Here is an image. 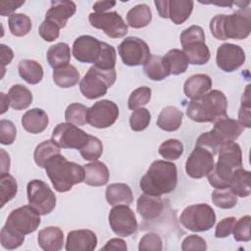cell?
<instances>
[{
    "instance_id": "e575fe53",
    "label": "cell",
    "mask_w": 251,
    "mask_h": 251,
    "mask_svg": "<svg viewBox=\"0 0 251 251\" xmlns=\"http://www.w3.org/2000/svg\"><path fill=\"white\" fill-rule=\"evenodd\" d=\"M8 98L10 101V106L17 110H25L32 103V94L29 89L22 84L13 85L8 92Z\"/></svg>"
},
{
    "instance_id": "680465c9",
    "label": "cell",
    "mask_w": 251,
    "mask_h": 251,
    "mask_svg": "<svg viewBox=\"0 0 251 251\" xmlns=\"http://www.w3.org/2000/svg\"><path fill=\"white\" fill-rule=\"evenodd\" d=\"M207 249V243L199 235L190 234L186 236L181 243V250L182 251H189V250H200L205 251Z\"/></svg>"
},
{
    "instance_id": "60d3db41",
    "label": "cell",
    "mask_w": 251,
    "mask_h": 251,
    "mask_svg": "<svg viewBox=\"0 0 251 251\" xmlns=\"http://www.w3.org/2000/svg\"><path fill=\"white\" fill-rule=\"evenodd\" d=\"M116 57V49L106 42H101V52L93 66L102 71L115 70Z\"/></svg>"
},
{
    "instance_id": "c3c4849f",
    "label": "cell",
    "mask_w": 251,
    "mask_h": 251,
    "mask_svg": "<svg viewBox=\"0 0 251 251\" xmlns=\"http://www.w3.org/2000/svg\"><path fill=\"white\" fill-rule=\"evenodd\" d=\"M25 240V235L18 233L5 226L1 228L0 231V242L2 247L8 250L16 249L20 247Z\"/></svg>"
},
{
    "instance_id": "f35d334b",
    "label": "cell",
    "mask_w": 251,
    "mask_h": 251,
    "mask_svg": "<svg viewBox=\"0 0 251 251\" xmlns=\"http://www.w3.org/2000/svg\"><path fill=\"white\" fill-rule=\"evenodd\" d=\"M57 154H61V148L52 139L45 140L36 146L33 153L34 162L38 167L44 169L46 162Z\"/></svg>"
},
{
    "instance_id": "e0dca14e",
    "label": "cell",
    "mask_w": 251,
    "mask_h": 251,
    "mask_svg": "<svg viewBox=\"0 0 251 251\" xmlns=\"http://www.w3.org/2000/svg\"><path fill=\"white\" fill-rule=\"evenodd\" d=\"M101 52V41L91 35H80L74 41L73 55L80 63L95 64Z\"/></svg>"
},
{
    "instance_id": "44dd1931",
    "label": "cell",
    "mask_w": 251,
    "mask_h": 251,
    "mask_svg": "<svg viewBox=\"0 0 251 251\" xmlns=\"http://www.w3.org/2000/svg\"><path fill=\"white\" fill-rule=\"evenodd\" d=\"M49 124L46 112L40 108L27 110L22 117V126L29 133L38 134L44 131Z\"/></svg>"
},
{
    "instance_id": "f1b7e54d",
    "label": "cell",
    "mask_w": 251,
    "mask_h": 251,
    "mask_svg": "<svg viewBox=\"0 0 251 251\" xmlns=\"http://www.w3.org/2000/svg\"><path fill=\"white\" fill-rule=\"evenodd\" d=\"M20 76L29 84H37L43 78V68L35 60L24 59L18 64Z\"/></svg>"
},
{
    "instance_id": "74e56055",
    "label": "cell",
    "mask_w": 251,
    "mask_h": 251,
    "mask_svg": "<svg viewBox=\"0 0 251 251\" xmlns=\"http://www.w3.org/2000/svg\"><path fill=\"white\" fill-rule=\"evenodd\" d=\"M145 75L152 80L160 81L170 75L162 56L151 55L149 60L143 66Z\"/></svg>"
},
{
    "instance_id": "b9f144b4",
    "label": "cell",
    "mask_w": 251,
    "mask_h": 251,
    "mask_svg": "<svg viewBox=\"0 0 251 251\" xmlns=\"http://www.w3.org/2000/svg\"><path fill=\"white\" fill-rule=\"evenodd\" d=\"M88 108L80 103L70 104L65 111V119L67 123L75 126H84L87 123Z\"/></svg>"
},
{
    "instance_id": "1f68e13d",
    "label": "cell",
    "mask_w": 251,
    "mask_h": 251,
    "mask_svg": "<svg viewBox=\"0 0 251 251\" xmlns=\"http://www.w3.org/2000/svg\"><path fill=\"white\" fill-rule=\"evenodd\" d=\"M163 60L170 75H174L183 74L187 70L189 64L183 51L179 49L169 50L165 56H163Z\"/></svg>"
},
{
    "instance_id": "83f0119b",
    "label": "cell",
    "mask_w": 251,
    "mask_h": 251,
    "mask_svg": "<svg viewBox=\"0 0 251 251\" xmlns=\"http://www.w3.org/2000/svg\"><path fill=\"white\" fill-rule=\"evenodd\" d=\"M183 114L176 106H167L162 109L157 119V126L165 131L178 129L182 123Z\"/></svg>"
},
{
    "instance_id": "7dc6e473",
    "label": "cell",
    "mask_w": 251,
    "mask_h": 251,
    "mask_svg": "<svg viewBox=\"0 0 251 251\" xmlns=\"http://www.w3.org/2000/svg\"><path fill=\"white\" fill-rule=\"evenodd\" d=\"M151 122V114L145 108H137L133 110L129 117L130 128L134 131L144 130Z\"/></svg>"
},
{
    "instance_id": "30bf717a",
    "label": "cell",
    "mask_w": 251,
    "mask_h": 251,
    "mask_svg": "<svg viewBox=\"0 0 251 251\" xmlns=\"http://www.w3.org/2000/svg\"><path fill=\"white\" fill-rule=\"evenodd\" d=\"M109 225L119 236L127 237L136 232L138 228L134 212L128 205H116L109 213Z\"/></svg>"
},
{
    "instance_id": "ffe728a7",
    "label": "cell",
    "mask_w": 251,
    "mask_h": 251,
    "mask_svg": "<svg viewBox=\"0 0 251 251\" xmlns=\"http://www.w3.org/2000/svg\"><path fill=\"white\" fill-rule=\"evenodd\" d=\"M212 130L224 144L228 141H235L244 130V127L238 123V121L226 116L215 122Z\"/></svg>"
},
{
    "instance_id": "681fc988",
    "label": "cell",
    "mask_w": 251,
    "mask_h": 251,
    "mask_svg": "<svg viewBox=\"0 0 251 251\" xmlns=\"http://www.w3.org/2000/svg\"><path fill=\"white\" fill-rule=\"evenodd\" d=\"M151 88L148 86H141L136 89H134L131 94L129 95L127 106L130 110H135L137 108H140L146 104L151 99Z\"/></svg>"
},
{
    "instance_id": "cb8c5ba5",
    "label": "cell",
    "mask_w": 251,
    "mask_h": 251,
    "mask_svg": "<svg viewBox=\"0 0 251 251\" xmlns=\"http://www.w3.org/2000/svg\"><path fill=\"white\" fill-rule=\"evenodd\" d=\"M37 242L44 251H59L63 248L64 233L58 226H47L39 230Z\"/></svg>"
},
{
    "instance_id": "ab89813d",
    "label": "cell",
    "mask_w": 251,
    "mask_h": 251,
    "mask_svg": "<svg viewBox=\"0 0 251 251\" xmlns=\"http://www.w3.org/2000/svg\"><path fill=\"white\" fill-rule=\"evenodd\" d=\"M9 29L14 36L22 37L29 33L32 27L31 20L22 13H14L8 19Z\"/></svg>"
},
{
    "instance_id": "ba28073f",
    "label": "cell",
    "mask_w": 251,
    "mask_h": 251,
    "mask_svg": "<svg viewBox=\"0 0 251 251\" xmlns=\"http://www.w3.org/2000/svg\"><path fill=\"white\" fill-rule=\"evenodd\" d=\"M40 214L30 205H25L13 210L5 223V226L21 234H28L37 229L40 225Z\"/></svg>"
},
{
    "instance_id": "f907efd6",
    "label": "cell",
    "mask_w": 251,
    "mask_h": 251,
    "mask_svg": "<svg viewBox=\"0 0 251 251\" xmlns=\"http://www.w3.org/2000/svg\"><path fill=\"white\" fill-rule=\"evenodd\" d=\"M195 145L210 151L213 155H216L219 152V149L223 145V143L219 139V137L214 133V131L211 129L210 131L202 133L197 138Z\"/></svg>"
},
{
    "instance_id": "5b68a950",
    "label": "cell",
    "mask_w": 251,
    "mask_h": 251,
    "mask_svg": "<svg viewBox=\"0 0 251 251\" xmlns=\"http://www.w3.org/2000/svg\"><path fill=\"white\" fill-rule=\"evenodd\" d=\"M116 70L102 71L95 66L89 68L87 73L79 81V90L87 99H97L107 93L116 81Z\"/></svg>"
},
{
    "instance_id": "277c9868",
    "label": "cell",
    "mask_w": 251,
    "mask_h": 251,
    "mask_svg": "<svg viewBox=\"0 0 251 251\" xmlns=\"http://www.w3.org/2000/svg\"><path fill=\"white\" fill-rule=\"evenodd\" d=\"M227 99L217 89L210 90L203 96L190 100L186 107V115L196 123H215L226 117Z\"/></svg>"
},
{
    "instance_id": "bcb514c9",
    "label": "cell",
    "mask_w": 251,
    "mask_h": 251,
    "mask_svg": "<svg viewBox=\"0 0 251 251\" xmlns=\"http://www.w3.org/2000/svg\"><path fill=\"white\" fill-rule=\"evenodd\" d=\"M18 192V183L15 177L9 174L1 176L0 180V198H1V207L12 200Z\"/></svg>"
},
{
    "instance_id": "9c48e42d",
    "label": "cell",
    "mask_w": 251,
    "mask_h": 251,
    "mask_svg": "<svg viewBox=\"0 0 251 251\" xmlns=\"http://www.w3.org/2000/svg\"><path fill=\"white\" fill-rule=\"evenodd\" d=\"M118 51L123 63L128 67L144 66L151 56L147 43L135 36L126 37L118 46Z\"/></svg>"
},
{
    "instance_id": "7a4b0ae2",
    "label": "cell",
    "mask_w": 251,
    "mask_h": 251,
    "mask_svg": "<svg viewBox=\"0 0 251 251\" xmlns=\"http://www.w3.org/2000/svg\"><path fill=\"white\" fill-rule=\"evenodd\" d=\"M177 184L176 166L169 161H154L140 178L139 186L145 194L161 196L174 191Z\"/></svg>"
},
{
    "instance_id": "4fadbf2b",
    "label": "cell",
    "mask_w": 251,
    "mask_h": 251,
    "mask_svg": "<svg viewBox=\"0 0 251 251\" xmlns=\"http://www.w3.org/2000/svg\"><path fill=\"white\" fill-rule=\"evenodd\" d=\"M119 114V107L115 102L102 99L88 108L87 123L96 128H106L115 124Z\"/></svg>"
},
{
    "instance_id": "8fae6325",
    "label": "cell",
    "mask_w": 251,
    "mask_h": 251,
    "mask_svg": "<svg viewBox=\"0 0 251 251\" xmlns=\"http://www.w3.org/2000/svg\"><path fill=\"white\" fill-rule=\"evenodd\" d=\"M90 25L102 29L111 38H121L127 33V25L122 16L116 11L105 13H91L88 16Z\"/></svg>"
},
{
    "instance_id": "94428289",
    "label": "cell",
    "mask_w": 251,
    "mask_h": 251,
    "mask_svg": "<svg viewBox=\"0 0 251 251\" xmlns=\"http://www.w3.org/2000/svg\"><path fill=\"white\" fill-rule=\"evenodd\" d=\"M25 4V1H1L0 2V14L1 16L5 17V16H11L12 14H14V12L20 8L22 5Z\"/></svg>"
},
{
    "instance_id": "8992f818",
    "label": "cell",
    "mask_w": 251,
    "mask_h": 251,
    "mask_svg": "<svg viewBox=\"0 0 251 251\" xmlns=\"http://www.w3.org/2000/svg\"><path fill=\"white\" fill-rule=\"evenodd\" d=\"M180 224L188 230L203 232L212 228L216 223L214 209L205 203L186 207L179 216Z\"/></svg>"
},
{
    "instance_id": "6f0895ef",
    "label": "cell",
    "mask_w": 251,
    "mask_h": 251,
    "mask_svg": "<svg viewBox=\"0 0 251 251\" xmlns=\"http://www.w3.org/2000/svg\"><path fill=\"white\" fill-rule=\"evenodd\" d=\"M17 135L15 125L9 120L0 121V142L4 145L12 144Z\"/></svg>"
},
{
    "instance_id": "9f6ffc18",
    "label": "cell",
    "mask_w": 251,
    "mask_h": 251,
    "mask_svg": "<svg viewBox=\"0 0 251 251\" xmlns=\"http://www.w3.org/2000/svg\"><path fill=\"white\" fill-rule=\"evenodd\" d=\"M60 29L61 28L59 27V25L55 23L44 20L38 27V33L45 41L52 42L59 37Z\"/></svg>"
},
{
    "instance_id": "7c38bea8",
    "label": "cell",
    "mask_w": 251,
    "mask_h": 251,
    "mask_svg": "<svg viewBox=\"0 0 251 251\" xmlns=\"http://www.w3.org/2000/svg\"><path fill=\"white\" fill-rule=\"evenodd\" d=\"M89 134L70 123L57 125L52 131V140L60 147L65 149L79 150L87 141Z\"/></svg>"
},
{
    "instance_id": "003e7915",
    "label": "cell",
    "mask_w": 251,
    "mask_h": 251,
    "mask_svg": "<svg viewBox=\"0 0 251 251\" xmlns=\"http://www.w3.org/2000/svg\"><path fill=\"white\" fill-rule=\"evenodd\" d=\"M0 98H1V115H3L8 110L10 106V101H9L8 95H6L4 92L0 93Z\"/></svg>"
},
{
    "instance_id": "484cf974",
    "label": "cell",
    "mask_w": 251,
    "mask_h": 251,
    "mask_svg": "<svg viewBox=\"0 0 251 251\" xmlns=\"http://www.w3.org/2000/svg\"><path fill=\"white\" fill-rule=\"evenodd\" d=\"M85 176L83 182L91 186L105 185L109 180L108 167L100 161H93L92 163L83 166Z\"/></svg>"
},
{
    "instance_id": "f6af8a7d",
    "label": "cell",
    "mask_w": 251,
    "mask_h": 251,
    "mask_svg": "<svg viewBox=\"0 0 251 251\" xmlns=\"http://www.w3.org/2000/svg\"><path fill=\"white\" fill-rule=\"evenodd\" d=\"M79 153L86 161H97L103 153V144L99 138L89 135L85 144L79 149Z\"/></svg>"
},
{
    "instance_id": "4dcf8cb0",
    "label": "cell",
    "mask_w": 251,
    "mask_h": 251,
    "mask_svg": "<svg viewBox=\"0 0 251 251\" xmlns=\"http://www.w3.org/2000/svg\"><path fill=\"white\" fill-rule=\"evenodd\" d=\"M182 51L185 54L189 64L204 65L210 60L211 54L205 41H196L182 46Z\"/></svg>"
},
{
    "instance_id": "8d00e7d4",
    "label": "cell",
    "mask_w": 251,
    "mask_h": 251,
    "mask_svg": "<svg viewBox=\"0 0 251 251\" xmlns=\"http://www.w3.org/2000/svg\"><path fill=\"white\" fill-rule=\"evenodd\" d=\"M234 170L217 162L213 170L209 173L208 181L214 188H226L229 186Z\"/></svg>"
},
{
    "instance_id": "f546056e",
    "label": "cell",
    "mask_w": 251,
    "mask_h": 251,
    "mask_svg": "<svg viewBox=\"0 0 251 251\" xmlns=\"http://www.w3.org/2000/svg\"><path fill=\"white\" fill-rule=\"evenodd\" d=\"M251 176L250 172L243 168L235 169L232 173L229 183L230 190L238 197H247L251 193Z\"/></svg>"
},
{
    "instance_id": "603a6c76",
    "label": "cell",
    "mask_w": 251,
    "mask_h": 251,
    "mask_svg": "<svg viewBox=\"0 0 251 251\" xmlns=\"http://www.w3.org/2000/svg\"><path fill=\"white\" fill-rule=\"evenodd\" d=\"M136 210L144 220H155L162 214L164 202L160 196L144 193L137 199Z\"/></svg>"
},
{
    "instance_id": "d6a6232c",
    "label": "cell",
    "mask_w": 251,
    "mask_h": 251,
    "mask_svg": "<svg viewBox=\"0 0 251 251\" xmlns=\"http://www.w3.org/2000/svg\"><path fill=\"white\" fill-rule=\"evenodd\" d=\"M46 59L54 70L68 65L71 60L70 46L65 42H59L50 46L47 50Z\"/></svg>"
},
{
    "instance_id": "816d5d0a",
    "label": "cell",
    "mask_w": 251,
    "mask_h": 251,
    "mask_svg": "<svg viewBox=\"0 0 251 251\" xmlns=\"http://www.w3.org/2000/svg\"><path fill=\"white\" fill-rule=\"evenodd\" d=\"M250 223H251V217L249 215L243 216L238 221L235 222L232 233H233V238L236 241H243V242L250 241L251 239Z\"/></svg>"
},
{
    "instance_id": "d4e9b609",
    "label": "cell",
    "mask_w": 251,
    "mask_h": 251,
    "mask_svg": "<svg viewBox=\"0 0 251 251\" xmlns=\"http://www.w3.org/2000/svg\"><path fill=\"white\" fill-rule=\"evenodd\" d=\"M218 162L235 170L242 167V152L238 143L228 141L224 143L219 149Z\"/></svg>"
},
{
    "instance_id": "be15d7a7",
    "label": "cell",
    "mask_w": 251,
    "mask_h": 251,
    "mask_svg": "<svg viewBox=\"0 0 251 251\" xmlns=\"http://www.w3.org/2000/svg\"><path fill=\"white\" fill-rule=\"evenodd\" d=\"M101 250H121V251H126V244L121 238H112V239L107 241L106 245L104 247H102Z\"/></svg>"
},
{
    "instance_id": "11a10c76",
    "label": "cell",
    "mask_w": 251,
    "mask_h": 251,
    "mask_svg": "<svg viewBox=\"0 0 251 251\" xmlns=\"http://www.w3.org/2000/svg\"><path fill=\"white\" fill-rule=\"evenodd\" d=\"M179 39L181 46H184L196 41H205V33L201 26L191 25L181 32Z\"/></svg>"
},
{
    "instance_id": "f5cc1de1",
    "label": "cell",
    "mask_w": 251,
    "mask_h": 251,
    "mask_svg": "<svg viewBox=\"0 0 251 251\" xmlns=\"http://www.w3.org/2000/svg\"><path fill=\"white\" fill-rule=\"evenodd\" d=\"M250 84H248L244 90L241 98V105L238 112V123L245 128H249L250 126Z\"/></svg>"
},
{
    "instance_id": "6125c7cd",
    "label": "cell",
    "mask_w": 251,
    "mask_h": 251,
    "mask_svg": "<svg viewBox=\"0 0 251 251\" xmlns=\"http://www.w3.org/2000/svg\"><path fill=\"white\" fill-rule=\"evenodd\" d=\"M0 54H1V66H2V72H3V75H4V72H5V66L6 65H9L11 63V61L13 60L14 58V52L13 50L5 45V44H1L0 45ZM2 75V76H3Z\"/></svg>"
},
{
    "instance_id": "ac0fdd59",
    "label": "cell",
    "mask_w": 251,
    "mask_h": 251,
    "mask_svg": "<svg viewBox=\"0 0 251 251\" xmlns=\"http://www.w3.org/2000/svg\"><path fill=\"white\" fill-rule=\"evenodd\" d=\"M97 246V236L90 229L72 230L67 235V251H92Z\"/></svg>"
},
{
    "instance_id": "3957f363",
    "label": "cell",
    "mask_w": 251,
    "mask_h": 251,
    "mask_svg": "<svg viewBox=\"0 0 251 251\" xmlns=\"http://www.w3.org/2000/svg\"><path fill=\"white\" fill-rule=\"evenodd\" d=\"M53 187L58 192H67L77 183L84 180V168L68 161L63 155L57 154L51 157L44 167Z\"/></svg>"
},
{
    "instance_id": "52a82bcc",
    "label": "cell",
    "mask_w": 251,
    "mask_h": 251,
    "mask_svg": "<svg viewBox=\"0 0 251 251\" xmlns=\"http://www.w3.org/2000/svg\"><path fill=\"white\" fill-rule=\"evenodd\" d=\"M26 194L28 204L42 216L50 214L56 206L55 193L43 180L29 181L26 186Z\"/></svg>"
},
{
    "instance_id": "d6986e66",
    "label": "cell",
    "mask_w": 251,
    "mask_h": 251,
    "mask_svg": "<svg viewBox=\"0 0 251 251\" xmlns=\"http://www.w3.org/2000/svg\"><path fill=\"white\" fill-rule=\"evenodd\" d=\"M76 6L73 1H51V7L46 12L45 20L55 23L60 28L66 26L68 20L75 15Z\"/></svg>"
},
{
    "instance_id": "d590c367",
    "label": "cell",
    "mask_w": 251,
    "mask_h": 251,
    "mask_svg": "<svg viewBox=\"0 0 251 251\" xmlns=\"http://www.w3.org/2000/svg\"><path fill=\"white\" fill-rule=\"evenodd\" d=\"M152 21V12L147 4H138L126 14V22L133 28L147 26Z\"/></svg>"
},
{
    "instance_id": "db71d44e",
    "label": "cell",
    "mask_w": 251,
    "mask_h": 251,
    "mask_svg": "<svg viewBox=\"0 0 251 251\" xmlns=\"http://www.w3.org/2000/svg\"><path fill=\"white\" fill-rule=\"evenodd\" d=\"M162 248V239L160 235L155 232L144 234L141 237L138 245L139 251H161Z\"/></svg>"
},
{
    "instance_id": "ee69618b",
    "label": "cell",
    "mask_w": 251,
    "mask_h": 251,
    "mask_svg": "<svg viewBox=\"0 0 251 251\" xmlns=\"http://www.w3.org/2000/svg\"><path fill=\"white\" fill-rule=\"evenodd\" d=\"M158 151L165 160H177L183 153V144L178 139L170 138L160 145Z\"/></svg>"
},
{
    "instance_id": "2e32d148",
    "label": "cell",
    "mask_w": 251,
    "mask_h": 251,
    "mask_svg": "<svg viewBox=\"0 0 251 251\" xmlns=\"http://www.w3.org/2000/svg\"><path fill=\"white\" fill-rule=\"evenodd\" d=\"M245 59L246 55L244 50L236 44L224 43L217 50V66L226 73L238 70L244 64Z\"/></svg>"
},
{
    "instance_id": "5bb4252c",
    "label": "cell",
    "mask_w": 251,
    "mask_h": 251,
    "mask_svg": "<svg viewBox=\"0 0 251 251\" xmlns=\"http://www.w3.org/2000/svg\"><path fill=\"white\" fill-rule=\"evenodd\" d=\"M154 4L161 18H169L175 25H181L190 17L194 2L191 0H156Z\"/></svg>"
},
{
    "instance_id": "7402d4cb",
    "label": "cell",
    "mask_w": 251,
    "mask_h": 251,
    "mask_svg": "<svg viewBox=\"0 0 251 251\" xmlns=\"http://www.w3.org/2000/svg\"><path fill=\"white\" fill-rule=\"evenodd\" d=\"M212 87V78L205 74H196L189 76L183 85V91L187 98L193 100L209 92Z\"/></svg>"
},
{
    "instance_id": "9a60e30c",
    "label": "cell",
    "mask_w": 251,
    "mask_h": 251,
    "mask_svg": "<svg viewBox=\"0 0 251 251\" xmlns=\"http://www.w3.org/2000/svg\"><path fill=\"white\" fill-rule=\"evenodd\" d=\"M214 165V155L210 151L195 145L185 162V171L192 178H202L209 175Z\"/></svg>"
},
{
    "instance_id": "7bdbcfd3",
    "label": "cell",
    "mask_w": 251,
    "mask_h": 251,
    "mask_svg": "<svg viewBox=\"0 0 251 251\" xmlns=\"http://www.w3.org/2000/svg\"><path fill=\"white\" fill-rule=\"evenodd\" d=\"M212 202L219 208L230 209L233 208L237 203V196L230 190L229 187L226 188H215L212 193Z\"/></svg>"
},
{
    "instance_id": "91938a15",
    "label": "cell",
    "mask_w": 251,
    "mask_h": 251,
    "mask_svg": "<svg viewBox=\"0 0 251 251\" xmlns=\"http://www.w3.org/2000/svg\"><path fill=\"white\" fill-rule=\"evenodd\" d=\"M236 219L234 217H227L220 221L215 229V236L217 238H225L230 235L233 230Z\"/></svg>"
},
{
    "instance_id": "03108f58",
    "label": "cell",
    "mask_w": 251,
    "mask_h": 251,
    "mask_svg": "<svg viewBox=\"0 0 251 251\" xmlns=\"http://www.w3.org/2000/svg\"><path fill=\"white\" fill-rule=\"evenodd\" d=\"M1 153V176L9 174L10 170V157L4 149L0 150Z\"/></svg>"
},
{
    "instance_id": "836d02e7",
    "label": "cell",
    "mask_w": 251,
    "mask_h": 251,
    "mask_svg": "<svg viewBox=\"0 0 251 251\" xmlns=\"http://www.w3.org/2000/svg\"><path fill=\"white\" fill-rule=\"evenodd\" d=\"M80 78L78 71L73 65L55 69L53 71V80L61 88H70L78 83Z\"/></svg>"
},
{
    "instance_id": "e7e4bbea",
    "label": "cell",
    "mask_w": 251,
    "mask_h": 251,
    "mask_svg": "<svg viewBox=\"0 0 251 251\" xmlns=\"http://www.w3.org/2000/svg\"><path fill=\"white\" fill-rule=\"evenodd\" d=\"M115 5V1H97L93 5V10L95 11V13H105L107 10L111 9Z\"/></svg>"
},
{
    "instance_id": "4316f807",
    "label": "cell",
    "mask_w": 251,
    "mask_h": 251,
    "mask_svg": "<svg viewBox=\"0 0 251 251\" xmlns=\"http://www.w3.org/2000/svg\"><path fill=\"white\" fill-rule=\"evenodd\" d=\"M107 202L111 206L129 205L133 201V193L131 188L126 183H111L105 191Z\"/></svg>"
},
{
    "instance_id": "6da1fadb",
    "label": "cell",
    "mask_w": 251,
    "mask_h": 251,
    "mask_svg": "<svg viewBox=\"0 0 251 251\" xmlns=\"http://www.w3.org/2000/svg\"><path fill=\"white\" fill-rule=\"evenodd\" d=\"M212 35L219 40H241L251 32V12L249 6L242 7L230 15H216L210 21Z\"/></svg>"
}]
</instances>
